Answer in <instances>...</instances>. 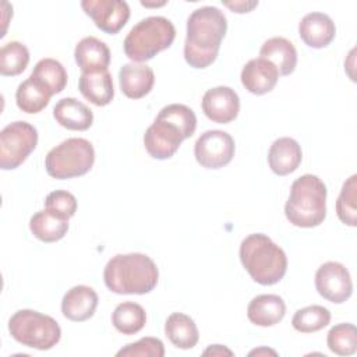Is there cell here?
Segmentation results:
<instances>
[{
    "label": "cell",
    "instance_id": "obj_5",
    "mask_svg": "<svg viewBox=\"0 0 357 357\" xmlns=\"http://www.w3.org/2000/svg\"><path fill=\"white\" fill-rule=\"evenodd\" d=\"M326 185L315 174H303L290 187L284 205L287 220L297 227L319 226L326 218Z\"/></svg>",
    "mask_w": 357,
    "mask_h": 357
},
{
    "label": "cell",
    "instance_id": "obj_31",
    "mask_svg": "<svg viewBox=\"0 0 357 357\" xmlns=\"http://www.w3.org/2000/svg\"><path fill=\"white\" fill-rule=\"evenodd\" d=\"M328 347L337 356H351L357 351V329L353 324H337L326 336Z\"/></svg>",
    "mask_w": 357,
    "mask_h": 357
},
{
    "label": "cell",
    "instance_id": "obj_10",
    "mask_svg": "<svg viewBox=\"0 0 357 357\" xmlns=\"http://www.w3.org/2000/svg\"><path fill=\"white\" fill-rule=\"evenodd\" d=\"M236 145L233 137L222 130L202 132L194 145L197 162L205 169H220L231 162Z\"/></svg>",
    "mask_w": 357,
    "mask_h": 357
},
{
    "label": "cell",
    "instance_id": "obj_33",
    "mask_svg": "<svg viewBox=\"0 0 357 357\" xmlns=\"http://www.w3.org/2000/svg\"><path fill=\"white\" fill-rule=\"evenodd\" d=\"M45 211L56 218L68 220L77 212V198L66 190L52 191L45 198Z\"/></svg>",
    "mask_w": 357,
    "mask_h": 357
},
{
    "label": "cell",
    "instance_id": "obj_37",
    "mask_svg": "<svg viewBox=\"0 0 357 357\" xmlns=\"http://www.w3.org/2000/svg\"><path fill=\"white\" fill-rule=\"evenodd\" d=\"M259 353H272V354H276L273 350H266V349H261V350H254L251 351L250 354H259Z\"/></svg>",
    "mask_w": 357,
    "mask_h": 357
},
{
    "label": "cell",
    "instance_id": "obj_35",
    "mask_svg": "<svg viewBox=\"0 0 357 357\" xmlns=\"http://www.w3.org/2000/svg\"><path fill=\"white\" fill-rule=\"evenodd\" d=\"M226 7H229L233 13H250L254 7L258 6V1H234V3H229L225 1L223 3Z\"/></svg>",
    "mask_w": 357,
    "mask_h": 357
},
{
    "label": "cell",
    "instance_id": "obj_29",
    "mask_svg": "<svg viewBox=\"0 0 357 357\" xmlns=\"http://www.w3.org/2000/svg\"><path fill=\"white\" fill-rule=\"evenodd\" d=\"M29 63V50L25 45L11 40L0 49V73L4 77L21 74Z\"/></svg>",
    "mask_w": 357,
    "mask_h": 357
},
{
    "label": "cell",
    "instance_id": "obj_22",
    "mask_svg": "<svg viewBox=\"0 0 357 357\" xmlns=\"http://www.w3.org/2000/svg\"><path fill=\"white\" fill-rule=\"evenodd\" d=\"M286 304L276 294H259L247 307V317L257 326H273L283 319Z\"/></svg>",
    "mask_w": 357,
    "mask_h": 357
},
{
    "label": "cell",
    "instance_id": "obj_24",
    "mask_svg": "<svg viewBox=\"0 0 357 357\" xmlns=\"http://www.w3.org/2000/svg\"><path fill=\"white\" fill-rule=\"evenodd\" d=\"M165 333L177 349L183 350L192 349L199 339L194 319L183 312H173L167 317L165 322Z\"/></svg>",
    "mask_w": 357,
    "mask_h": 357
},
{
    "label": "cell",
    "instance_id": "obj_20",
    "mask_svg": "<svg viewBox=\"0 0 357 357\" xmlns=\"http://www.w3.org/2000/svg\"><path fill=\"white\" fill-rule=\"evenodd\" d=\"M53 117L61 127L73 131H85L93 123L92 110L75 98L60 99L53 107Z\"/></svg>",
    "mask_w": 357,
    "mask_h": 357
},
{
    "label": "cell",
    "instance_id": "obj_28",
    "mask_svg": "<svg viewBox=\"0 0 357 357\" xmlns=\"http://www.w3.org/2000/svg\"><path fill=\"white\" fill-rule=\"evenodd\" d=\"M52 95L31 78L22 81L15 91V102L20 110L28 114L42 112L50 102Z\"/></svg>",
    "mask_w": 357,
    "mask_h": 357
},
{
    "label": "cell",
    "instance_id": "obj_8",
    "mask_svg": "<svg viewBox=\"0 0 357 357\" xmlns=\"http://www.w3.org/2000/svg\"><path fill=\"white\" fill-rule=\"evenodd\" d=\"M95 162V149L85 138H68L52 148L45 158L50 177L66 180L86 174Z\"/></svg>",
    "mask_w": 357,
    "mask_h": 357
},
{
    "label": "cell",
    "instance_id": "obj_36",
    "mask_svg": "<svg viewBox=\"0 0 357 357\" xmlns=\"http://www.w3.org/2000/svg\"><path fill=\"white\" fill-rule=\"evenodd\" d=\"M205 356L208 354H212V356H223V354H227V356H233V351L229 350L227 347L222 346V344H212L209 346L205 351H204Z\"/></svg>",
    "mask_w": 357,
    "mask_h": 357
},
{
    "label": "cell",
    "instance_id": "obj_19",
    "mask_svg": "<svg viewBox=\"0 0 357 357\" xmlns=\"http://www.w3.org/2000/svg\"><path fill=\"white\" fill-rule=\"evenodd\" d=\"M74 57L82 73L107 70L110 64V50L107 45L95 36L81 39L75 46Z\"/></svg>",
    "mask_w": 357,
    "mask_h": 357
},
{
    "label": "cell",
    "instance_id": "obj_9",
    "mask_svg": "<svg viewBox=\"0 0 357 357\" xmlns=\"http://www.w3.org/2000/svg\"><path fill=\"white\" fill-rule=\"evenodd\" d=\"M38 131L26 121H13L0 132V167L13 170L21 166L36 148Z\"/></svg>",
    "mask_w": 357,
    "mask_h": 357
},
{
    "label": "cell",
    "instance_id": "obj_34",
    "mask_svg": "<svg viewBox=\"0 0 357 357\" xmlns=\"http://www.w3.org/2000/svg\"><path fill=\"white\" fill-rule=\"evenodd\" d=\"M117 356H141V357H163L165 346L158 337H142L135 343H130L117 351Z\"/></svg>",
    "mask_w": 357,
    "mask_h": 357
},
{
    "label": "cell",
    "instance_id": "obj_11",
    "mask_svg": "<svg viewBox=\"0 0 357 357\" xmlns=\"http://www.w3.org/2000/svg\"><path fill=\"white\" fill-rule=\"evenodd\" d=\"M317 291L328 301L342 304L353 293V282L349 271L340 262L328 261L315 273Z\"/></svg>",
    "mask_w": 357,
    "mask_h": 357
},
{
    "label": "cell",
    "instance_id": "obj_23",
    "mask_svg": "<svg viewBox=\"0 0 357 357\" xmlns=\"http://www.w3.org/2000/svg\"><path fill=\"white\" fill-rule=\"evenodd\" d=\"M259 56L269 60L279 75H289L297 66V50L294 45L282 36H273L264 42L259 49Z\"/></svg>",
    "mask_w": 357,
    "mask_h": 357
},
{
    "label": "cell",
    "instance_id": "obj_7",
    "mask_svg": "<svg viewBox=\"0 0 357 357\" xmlns=\"http://www.w3.org/2000/svg\"><path fill=\"white\" fill-rule=\"evenodd\" d=\"M8 331L14 340L36 350H50L61 337L57 321L35 310L14 312L8 321Z\"/></svg>",
    "mask_w": 357,
    "mask_h": 357
},
{
    "label": "cell",
    "instance_id": "obj_30",
    "mask_svg": "<svg viewBox=\"0 0 357 357\" xmlns=\"http://www.w3.org/2000/svg\"><path fill=\"white\" fill-rule=\"evenodd\" d=\"M331 322V312L322 305H308L294 312L291 325L301 333H312L324 329Z\"/></svg>",
    "mask_w": 357,
    "mask_h": 357
},
{
    "label": "cell",
    "instance_id": "obj_1",
    "mask_svg": "<svg viewBox=\"0 0 357 357\" xmlns=\"http://www.w3.org/2000/svg\"><path fill=\"white\" fill-rule=\"evenodd\" d=\"M226 31V15L218 7L205 6L194 10L187 20L184 42V59L190 67H209L218 57Z\"/></svg>",
    "mask_w": 357,
    "mask_h": 357
},
{
    "label": "cell",
    "instance_id": "obj_32",
    "mask_svg": "<svg viewBox=\"0 0 357 357\" xmlns=\"http://www.w3.org/2000/svg\"><path fill=\"white\" fill-rule=\"evenodd\" d=\"M356 190H357V176H350L340 190L336 201V213L342 223L356 227L357 225V208H356Z\"/></svg>",
    "mask_w": 357,
    "mask_h": 357
},
{
    "label": "cell",
    "instance_id": "obj_14",
    "mask_svg": "<svg viewBox=\"0 0 357 357\" xmlns=\"http://www.w3.org/2000/svg\"><path fill=\"white\" fill-rule=\"evenodd\" d=\"M241 84L243 86L254 93L264 95L271 92L279 79L278 68L266 59L257 57L251 59L241 70Z\"/></svg>",
    "mask_w": 357,
    "mask_h": 357
},
{
    "label": "cell",
    "instance_id": "obj_3",
    "mask_svg": "<svg viewBox=\"0 0 357 357\" xmlns=\"http://www.w3.org/2000/svg\"><path fill=\"white\" fill-rule=\"evenodd\" d=\"M159 279V271L152 258L139 252L112 257L103 271L106 287L116 294L151 293Z\"/></svg>",
    "mask_w": 357,
    "mask_h": 357
},
{
    "label": "cell",
    "instance_id": "obj_2",
    "mask_svg": "<svg viewBox=\"0 0 357 357\" xmlns=\"http://www.w3.org/2000/svg\"><path fill=\"white\" fill-rule=\"evenodd\" d=\"M197 128V116L185 105L172 103L160 109L155 121L144 134L146 152L159 160L172 158L181 142L190 138Z\"/></svg>",
    "mask_w": 357,
    "mask_h": 357
},
{
    "label": "cell",
    "instance_id": "obj_15",
    "mask_svg": "<svg viewBox=\"0 0 357 357\" xmlns=\"http://www.w3.org/2000/svg\"><path fill=\"white\" fill-rule=\"evenodd\" d=\"M335 33V22L324 13H308L298 24V35L301 40L312 49L326 47L333 40Z\"/></svg>",
    "mask_w": 357,
    "mask_h": 357
},
{
    "label": "cell",
    "instance_id": "obj_6",
    "mask_svg": "<svg viewBox=\"0 0 357 357\" xmlns=\"http://www.w3.org/2000/svg\"><path fill=\"white\" fill-rule=\"evenodd\" d=\"M176 38L173 22L165 17H146L137 22L124 39V53L132 63H144L172 46Z\"/></svg>",
    "mask_w": 357,
    "mask_h": 357
},
{
    "label": "cell",
    "instance_id": "obj_13",
    "mask_svg": "<svg viewBox=\"0 0 357 357\" xmlns=\"http://www.w3.org/2000/svg\"><path fill=\"white\" fill-rule=\"evenodd\" d=\"M202 112L213 123L227 124L240 112V98L230 86H215L202 96Z\"/></svg>",
    "mask_w": 357,
    "mask_h": 357
},
{
    "label": "cell",
    "instance_id": "obj_4",
    "mask_svg": "<svg viewBox=\"0 0 357 357\" xmlns=\"http://www.w3.org/2000/svg\"><path fill=\"white\" fill-rule=\"evenodd\" d=\"M240 261L252 280L262 286L280 282L287 271L284 251L262 233H252L241 241Z\"/></svg>",
    "mask_w": 357,
    "mask_h": 357
},
{
    "label": "cell",
    "instance_id": "obj_16",
    "mask_svg": "<svg viewBox=\"0 0 357 357\" xmlns=\"http://www.w3.org/2000/svg\"><path fill=\"white\" fill-rule=\"evenodd\" d=\"M96 291L85 284L71 287L61 300L63 315L74 322H82L93 317L98 307Z\"/></svg>",
    "mask_w": 357,
    "mask_h": 357
},
{
    "label": "cell",
    "instance_id": "obj_18",
    "mask_svg": "<svg viewBox=\"0 0 357 357\" xmlns=\"http://www.w3.org/2000/svg\"><path fill=\"white\" fill-rule=\"evenodd\" d=\"M301 146L290 137L275 139L268 152L269 167L278 176H286L296 172L301 163Z\"/></svg>",
    "mask_w": 357,
    "mask_h": 357
},
{
    "label": "cell",
    "instance_id": "obj_21",
    "mask_svg": "<svg viewBox=\"0 0 357 357\" xmlns=\"http://www.w3.org/2000/svg\"><path fill=\"white\" fill-rule=\"evenodd\" d=\"M78 89L95 106H106L114 96L113 79L109 70L82 73L78 79Z\"/></svg>",
    "mask_w": 357,
    "mask_h": 357
},
{
    "label": "cell",
    "instance_id": "obj_12",
    "mask_svg": "<svg viewBox=\"0 0 357 357\" xmlns=\"http://www.w3.org/2000/svg\"><path fill=\"white\" fill-rule=\"evenodd\" d=\"M81 7L100 31L110 35L117 33L130 18V7L121 0H84Z\"/></svg>",
    "mask_w": 357,
    "mask_h": 357
},
{
    "label": "cell",
    "instance_id": "obj_25",
    "mask_svg": "<svg viewBox=\"0 0 357 357\" xmlns=\"http://www.w3.org/2000/svg\"><path fill=\"white\" fill-rule=\"evenodd\" d=\"M32 81L39 84L50 95L60 93L67 85V71L63 64L54 59L39 60L29 77Z\"/></svg>",
    "mask_w": 357,
    "mask_h": 357
},
{
    "label": "cell",
    "instance_id": "obj_26",
    "mask_svg": "<svg viewBox=\"0 0 357 357\" xmlns=\"http://www.w3.org/2000/svg\"><path fill=\"white\" fill-rule=\"evenodd\" d=\"M32 234L43 243H56L68 231V220L56 218L47 211L36 212L29 220Z\"/></svg>",
    "mask_w": 357,
    "mask_h": 357
},
{
    "label": "cell",
    "instance_id": "obj_17",
    "mask_svg": "<svg viewBox=\"0 0 357 357\" xmlns=\"http://www.w3.org/2000/svg\"><path fill=\"white\" fill-rule=\"evenodd\" d=\"M121 92L130 99H141L148 95L155 84L153 70L142 63L123 64L119 71Z\"/></svg>",
    "mask_w": 357,
    "mask_h": 357
},
{
    "label": "cell",
    "instance_id": "obj_27",
    "mask_svg": "<svg viewBox=\"0 0 357 357\" xmlns=\"http://www.w3.org/2000/svg\"><path fill=\"white\" fill-rule=\"evenodd\" d=\"M146 322V312L142 305L124 301L120 303L113 314H112V324L113 326L123 335H134L139 332Z\"/></svg>",
    "mask_w": 357,
    "mask_h": 357
}]
</instances>
